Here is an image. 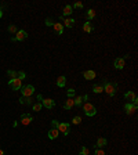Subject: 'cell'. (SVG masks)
Instances as JSON below:
<instances>
[{"instance_id":"1","label":"cell","mask_w":138,"mask_h":155,"mask_svg":"<svg viewBox=\"0 0 138 155\" xmlns=\"http://www.w3.org/2000/svg\"><path fill=\"white\" fill-rule=\"evenodd\" d=\"M117 83L116 82H105L104 83V92H105L109 97H113L116 94Z\"/></svg>"},{"instance_id":"2","label":"cell","mask_w":138,"mask_h":155,"mask_svg":"<svg viewBox=\"0 0 138 155\" xmlns=\"http://www.w3.org/2000/svg\"><path fill=\"white\" fill-rule=\"evenodd\" d=\"M83 111H84V114L87 115V116H94V115L97 114V108L90 103H84V105H83Z\"/></svg>"},{"instance_id":"3","label":"cell","mask_w":138,"mask_h":155,"mask_svg":"<svg viewBox=\"0 0 138 155\" xmlns=\"http://www.w3.org/2000/svg\"><path fill=\"white\" fill-rule=\"evenodd\" d=\"M9 86L11 87V90L17 92V90H21L24 84H22V80H20V79H10L9 80Z\"/></svg>"},{"instance_id":"4","label":"cell","mask_w":138,"mask_h":155,"mask_svg":"<svg viewBox=\"0 0 138 155\" xmlns=\"http://www.w3.org/2000/svg\"><path fill=\"white\" fill-rule=\"evenodd\" d=\"M22 97H32V94L35 93V87L32 84H26V86H22L21 89Z\"/></svg>"},{"instance_id":"5","label":"cell","mask_w":138,"mask_h":155,"mask_svg":"<svg viewBox=\"0 0 138 155\" xmlns=\"http://www.w3.org/2000/svg\"><path fill=\"white\" fill-rule=\"evenodd\" d=\"M26 38H28V33H26V31L20 29V31L15 33V36H14V38H11V42H21V40H25Z\"/></svg>"},{"instance_id":"6","label":"cell","mask_w":138,"mask_h":155,"mask_svg":"<svg viewBox=\"0 0 138 155\" xmlns=\"http://www.w3.org/2000/svg\"><path fill=\"white\" fill-rule=\"evenodd\" d=\"M58 132L60 133H64V136H68L71 132V126L69 123H65V122H60L58 125Z\"/></svg>"},{"instance_id":"7","label":"cell","mask_w":138,"mask_h":155,"mask_svg":"<svg viewBox=\"0 0 138 155\" xmlns=\"http://www.w3.org/2000/svg\"><path fill=\"white\" fill-rule=\"evenodd\" d=\"M124 98L128 100V103H133L134 105H137V104H138L137 94L134 93V92H127V93H124Z\"/></svg>"},{"instance_id":"8","label":"cell","mask_w":138,"mask_h":155,"mask_svg":"<svg viewBox=\"0 0 138 155\" xmlns=\"http://www.w3.org/2000/svg\"><path fill=\"white\" fill-rule=\"evenodd\" d=\"M135 111H137V105H134L133 103H127L124 105V112L127 115H133Z\"/></svg>"},{"instance_id":"9","label":"cell","mask_w":138,"mask_h":155,"mask_svg":"<svg viewBox=\"0 0 138 155\" xmlns=\"http://www.w3.org/2000/svg\"><path fill=\"white\" fill-rule=\"evenodd\" d=\"M42 105L44 108H47V109H51V108L55 107V101H54L53 98H43Z\"/></svg>"},{"instance_id":"10","label":"cell","mask_w":138,"mask_h":155,"mask_svg":"<svg viewBox=\"0 0 138 155\" xmlns=\"http://www.w3.org/2000/svg\"><path fill=\"white\" fill-rule=\"evenodd\" d=\"M33 121V118L31 116V114H22L21 115V123L25 125V126H28V125L31 123Z\"/></svg>"},{"instance_id":"11","label":"cell","mask_w":138,"mask_h":155,"mask_svg":"<svg viewBox=\"0 0 138 155\" xmlns=\"http://www.w3.org/2000/svg\"><path fill=\"white\" fill-rule=\"evenodd\" d=\"M113 65H115V68H116V69L122 71V69L124 68V65H126V61H124V58H116L115 62H113Z\"/></svg>"},{"instance_id":"12","label":"cell","mask_w":138,"mask_h":155,"mask_svg":"<svg viewBox=\"0 0 138 155\" xmlns=\"http://www.w3.org/2000/svg\"><path fill=\"white\" fill-rule=\"evenodd\" d=\"M95 76H97V73L94 72V71H91V69H88V71H84V72H83V78H84L86 80H93Z\"/></svg>"},{"instance_id":"13","label":"cell","mask_w":138,"mask_h":155,"mask_svg":"<svg viewBox=\"0 0 138 155\" xmlns=\"http://www.w3.org/2000/svg\"><path fill=\"white\" fill-rule=\"evenodd\" d=\"M53 28H54V31H55L57 35H62V33H64V25H62L61 22H55V24H53Z\"/></svg>"},{"instance_id":"14","label":"cell","mask_w":138,"mask_h":155,"mask_svg":"<svg viewBox=\"0 0 138 155\" xmlns=\"http://www.w3.org/2000/svg\"><path fill=\"white\" fill-rule=\"evenodd\" d=\"M108 144V140H106L105 137H99L98 140H97V144L94 145L95 148H102V147H105Z\"/></svg>"},{"instance_id":"15","label":"cell","mask_w":138,"mask_h":155,"mask_svg":"<svg viewBox=\"0 0 138 155\" xmlns=\"http://www.w3.org/2000/svg\"><path fill=\"white\" fill-rule=\"evenodd\" d=\"M72 13H73V9H72V6H71V4H66V6L64 7V14H62L61 17H62V18H65V17L71 15Z\"/></svg>"},{"instance_id":"16","label":"cell","mask_w":138,"mask_h":155,"mask_svg":"<svg viewBox=\"0 0 138 155\" xmlns=\"http://www.w3.org/2000/svg\"><path fill=\"white\" fill-rule=\"evenodd\" d=\"M60 135V132H58V129H50L48 130V139L50 140H55L57 137Z\"/></svg>"},{"instance_id":"17","label":"cell","mask_w":138,"mask_h":155,"mask_svg":"<svg viewBox=\"0 0 138 155\" xmlns=\"http://www.w3.org/2000/svg\"><path fill=\"white\" fill-rule=\"evenodd\" d=\"M61 20H64V25L66 28H73V25H75L73 18H62V17H61Z\"/></svg>"},{"instance_id":"18","label":"cell","mask_w":138,"mask_h":155,"mask_svg":"<svg viewBox=\"0 0 138 155\" xmlns=\"http://www.w3.org/2000/svg\"><path fill=\"white\" fill-rule=\"evenodd\" d=\"M95 15H97V13H95V10H93V9H90V10L86 11V17H87V20H88V21L94 20V18H95Z\"/></svg>"},{"instance_id":"19","label":"cell","mask_w":138,"mask_h":155,"mask_svg":"<svg viewBox=\"0 0 138 155\" xmlns=\"http://www.w3.org/2000/svg\"><path fill=\"white\" fill-rule=\"evenodd\" d=\"M73 105H75L73 98H68V100L64 103V108L65 109H71V108H73Z\"/></svg>"},{"instance_id":"20","label":"cell","mask_w":138,"mask_h":155,"mask_svg":"<svg viewBox=\"0 0 138 155\" xmlns=\"http://www.w3.org/2000/svg\"><path fill=\"white\" fill-rule=\"evenodd\" d=\"M57 84H58V87H65V84H66V78H65V76H58Z\"/></svg>"},{"instance_id":"21","label":"cell","mask_w":138,"mask_h":155,"mask_svg":"<svg viewBox=\"0 0 138 155\" xmlns=\"http://www.w3.org/2000/svg\"><path fill=\"white\" fill-rule=\"evenodd\" d=\"M93 92L95 94L102 93V92H104V86H102V84H94V86H93Z\"/></svg>"},{"instance_id":"22","label":"cell","mask_w":138,"mask_h":155,"mask_svg":"<svg viewBox=\"0 0 138 155\" xmlns=\"http://www.w3.org/2000/svg\"><path fill=\"white\" fill-rule=\"evenodd\" d=\"M93 25H91V22H86L84 25H83V31L86 32V33H90V32H93Z\"/></svg>"},{"instance_id":"23","label":"cell","mask_w":138,"mask_h":155,"mask_svg":"<svg viewBox=\"0 0 138 155\" xmlns=\"http://www.w3.org/2000/svg\"><path fill=\"white\" fill-rule=\"evenodd\" d=\"M20 104L31 105V104H32V98H31V97H22V98H20Z\"/></svg>"},{"instance_id":"24","label":"cell","mask_w":138,"mask_h":155,"mask_svg":"<svg viewBox=\"0 0 138 155\" xmlns=\"http://www.w3.org/2000/svg\"><path fill=\"white\" fill-rule=\"evenodd\" d=\"M72 123H73V125H79V123H82V116H79V115H76V116H73V118H72Z\"/></svg>"},{"instance_id":"25","label":"cell","mask_w":138,"mask_h":155,"mask_svg":"<svg viewBox=\"0 0 138 155\" xmlns=\"http://www.w3.org/2000/svg\"><path fill=\"white\" fill-rule=\"evenodd\" d=\"M42 103H36V104H33V111H35V112H39V111H40V109H42Z\"/></svg>"},{"instance_id":"26","label":"cell","mask_w":138,"mask_h":155,"mask_svg":"<svg viewBox=\"0 0 138 155\" xmlns=\"http://www.w3.org/2000/svg\"><path fill=\"white\" fill-rule=\"evenodd\" d=\"M73 103H75V105H82V103H83V100H82V96H79V97H75L73 98Z\"/></svg>"},{"instance_id":"27","label":"cell","mask_w":138,"mask_h":155,"mask_svg":"<svg viewBox=\"0 0 138 155\" xmlns=\"http://www.w3.org/2000/svg\"><path fill=\"white\" fill-rule=\"evenodd\" d=\"M25 76H26V73L24 72V71L17 72V79H20V80H24V79H25Z\"/></svg>"},{"instance_id":"28","label":"cell","mask_w":138,"mask_h":155,"mask_svg":"<svg viewBox=\"0 0 138 155\" xmlns=\"http://www.w3.org/2000/svg\"><path fill=\"white\" fill-rule=\"evenodd\" d=\"M88 152H90V151H88L87 147H82V148H80V154L79 155H88Z\"/></svg>"},{"instance_id":"29","label":"cell","mask_w":138,"mask_h":155,"mask_svg":"<svg viewBox=\"0 0 138 155\" xmlns=\"http://www.w3.org/2000/svg\"><path fill=\"white\" fill-rule=\"evenodd\" d=\"M7 75L10 76L11 79H17V72L15 71H7Z\"/></svg>"},{"instance_id":"30","label":"cell","mask_w":138,"mask_h":155,"mask_svg":"<svg viewBox=\"0 0 138 155\" xmlns=\"http://www.w3.org/2000/svg\"><path fill=\"white\" fill-rule=\"evenodd\" d=\"M9 32H10V33H17L18 29H17V26H15V25H10V26H9Z\"/></svg>"},{"instance_id":"31","label":"cell","mask_w":138,"mask_h":155,"mask_svg":"<svg viewBox=\"0 0 138 155\" xmlns=\"http://www.w3.org/2000/svg\"><path fill=\"white\" fill-rule=\"evenodd\" d=\"M50 123H51V129H58V125H60V122H58V121L53 119V121H51Z\"/></svg>"},{"instance_id":"32","label":"cell","mask_w":138,"mask_h":155,"mask_svg":"<svg viewBox=\"0 0 138 155\" xmlns=\"http://www.w3.org/2000/svg\"><path fill=\"white\" fill-rule=\"evenodd\" d=\"M72 9H83V3L82 1H76L73 6H72Z\"/></svg>"},{"instance_id":"33","label":"cell","mask_w":138,"mask_h":155,"mask_svg":"<svg viewBox=\"0 0 138 155\" xmlns=\"http://www.w3.org/2000/svg\"><path fill=\"white\" fill-rule=\"evenodd\" d=\"M94 155H106L104 150H99V148H95V154Z\"/></svg>"},{"instance_id":"34","label":"cell","mask_w":138,"mask_h":155,"mask_svg":"<svg viewBox=\"0 0 138 155\" xmlns=\"http://www.w3.org/2000/svg\"><path fill=\"white\" fill-rule=\"evenodd\" d=\"M66 94H68V98H72V97L75 96V90H73V89H69Z\"/></svg>"},{"instance_id":"35","label":"cell","mask_w":138,"mask_h":155,"mask_svg":"<svg viewBox=\"0 0 138 155\" xmlns=\"http://www.w3.org/2000/svg\"><path fill=\"white\" fill-rule=\"evenodd\" d=\"M46 25H47V26H51V25H53V20H51V18H47V20H46Z\"/></svg>"},{"instance_id":"36","label":"cell","mask_w":138,"mask_h":155,"mask_svg":"<svg viewBox=\"0 0 138 155\" xmlns=\"http://www.w3.org/2000/svg\"><path fill=\"white\" fill-rule=\"evenodd\" d=\"M82 100L87 103V100H88V94H83V96H82Z\"/></svg>"},{"instance_id":"37","label":"cell","mask_w":138,"mask_h":155,"mask_svg":"<svg viewBox=\"0 0 138 155\" xmlns=\"http://www.w3.org/2000/svg\"><path fill=\"white\" fill-rule=\"evenodd\" d=\"M37 101H39V103H42V101H43V97H42V94H37Z\"/></svg>"},{"instance_id":"38","label":"cell","mask_w":138,"mask_h":155,"mask_svg":"<svg viewBox=\"0 0 138 155\" xmlns=\"http://www.w3.org/2000/svg\"><path fill=\"white\" fill-rule=\"evenodd\" d=\"M0 155H4V151H3V150H0Z\"/></svg>"},{"instance_id":"39","label":"cell","mask_w":138,"mask_h":155,"mask_svg":"<svg viewBox=\"0 0 138 155\" xmlns=\"http://www.w3.org/2000/svg\"><path fill=\"white\" fill-rule=\"evenodd\" d=\"M1 15H3V13H1V10H0V18H1Z\"/></svg>"}]
</instances>
